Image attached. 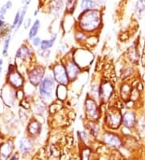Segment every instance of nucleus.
Listing matches in <instances>:
<instances>
[{
    "mask_svg": "<svg viewBox=\"0 0 145 160\" xmlns=\"http://www.w3.org/2000/svg\"><path fill=\"white\" fill-rule=\"evenodd\" d=\"M74 28L89 35H99L103 28V9L81 12L76 19Z\"/></svg>",
    "mask_w": 145,
    "mask_h": 160,
    "instance_id": "f257e3e1",
    "label": "nucleus"
},
{
    "mask_svg": "<svg viewBox=\"0 0 145 160\" xmlns=\"http://www.w3.org/2000/svg\"><path fill=\"white\" fill-rule=\"evenodd\" d=\"M57 83L52 75V73L48 68L45 78L36 88V95L41 100L49 105L56 100V89Z\"/></svg>",
    "mask_w": 145,
    "mask_h": 160,
    "instance_id": "f03ea898",
    "label": "nucleus"
},
{
    "mask_svg": "<svg viewBox=\"0 0 145 160\" xmlns=\"http://www.w3.org/2000/svg\"><path fill=\"white\" fill-rule=\"evenodd\" d=\"M36 62L35 49L31 46L28 41L23 42L19 45L15 54V64L16 67L19 70L20 67H23L25 71L30 65Z\"/></svg>",
    "mask_w": 145,
    "mask_h": 160,
    "instance_id": "7ed1b4c3",
    "label": "nucleus"
},
{
    "mask_svg": "<svg viewBox=\"0 0 145 160\" xmlns=\"http://www.w3.org/2000/svg\"><path fill=\"white\" fill-rule=\"evenodd\" d=\"M72 58L82 70V71H89L95 60V55L92 49H87L85 47L77 46L72 48Z\"/></svg>",
    "mask_w": 145,
    "mask_h": 160,
    "instance_id": "20e7f679",
    "label": "nucleus"
},
{
    "mask_svg": "<svg viewBox=\"0 0 145 160\" xmlns=\"http://www.w3.org/2000/svg\"><path fill=\"white\" fill-rule=\"evenodd\" d=\"M101 121L104 129L118 130L122 125V112L118 106H110L105 109Z\"/></svg>",
    "mask_w": 145,
    "mask_h": 160,
    "instance_id": "39448f33",
    "label": "nucleus"
},
{
    "mask_svg": "<svg viewBox=\"0 0 145 160\" xmlns=\"http://www.w3.org/2000/svg\"><path fill=\"white\" fill-rule=\"evenodd\" d=\"M83 112L86 121H101L103 118V106L98 101L85 95L83 103Z\"/></svg>",
    "mask_w": 145,
    "mask_h": 160,
    "instance_id": "423d86ee",
    "label": "nucleus"
},
{
    "mask_svg": "<svg viewBox=\"0 0 145 160\" xmlns=\"http://www.w3.org/2000/svg\"><path fill=\"white\" fill-rule=\"evenodd\" d=\"M5 80L6 83L15 88L16 90L23 89L27 82L24 74L18 69L15 62L8 65Z\"/></svg>",
    "mask_w": 145,
    "mask_h": 160,
    "instance_id": "0eeeda50",
    "label": "nucleus"
},
{
    "mask_svg": "<svg viewBox=\"0 0 145 160\" xmlns=\"http://www.w3.org/2000/svg\"><path fill=\"white\" fill-rule=\"evenodd\" d=\"M47 70H48V67L46 66L41 64L37 62L30 65L24 71V75H25L27 82L31 84L35 88H37L43 78H45Z\"/></svg>",
    "mask_w": 145,
    "mask_h": 160,
    "instance_id": "6e6552de",
    "label": "nucleus"
},
{
    "mask_svg": "<svg viewBox=\"0 0 145 160\" xmlns=\"http://www.w3.org/2000/svg\"><path fill=\"white\" fill-rule=\"evenodd\" d=\"M115 88L113 80L105 76L101 77L99 83V103L100 105L106 106L112 100Z\"/></svg>",
    "mask_w": 145,
    "mask_h": 160,
    "instance_id": "1a4fd4ad",
    "label": "nucleus"
},
{
    "mask_svg": "<svg viewBox=\"0 0 145 160\" xmlns=\"http://www.w3.org/2000/svg\"><path fill=\"white\" fill-rule=\"evenodd\" d=\"M49 70L52 73V75L57 84L65 85V86L70 87V81L66 73L65 67L61 59L57 58L55 61H52V62L48 67Z\"/></svg>",
    "mask_w": 145,
    "mask_h": 160,
    "instance_id": "9d476101",
    "label": "nucleus"
},
{
    "mask_svg": "<svg viewBox=\"0 0 145 160\" xmlns=\"http://www.w3.org/2000/svg\"><path fill=\"white\" fill-rule=\"evenodd\" d=\"M0 99L3 105L8 109H12L19 104L16 99V90L6 82H4L0 90Z\"/></svg>",
    "mask_w": 145,
    "mask_h": 160,
    "instance_id": "9b49d317",
    "label": "nucleus"
},
{
    "mask_svg": "<svg viewBox=\"0 0 145 160\" xmlns=\"http://www.w3.org/2000/svg\"><path fill=\"white\" fill-rule=\"evenodd\" d=\"M61 60L64 63L65 67L66 73H67V75L70 81V83L75 82L76 80L81 76V74H82L83 71L74 61V59L72 58L71 51L67 55H65L64 58H62Z\"/></svg>",
    "mask_w": 145,
    "mask_h": 160,
    "instance_id": "f8f14e48",
    "label": "nucleus"
},
{
    "mask_svg": "<svg viewBox=\"0 0 145 160\" xmlns=\"http://www.w3.org/2000/svg\"><path fill=\"white\" fill-rule=\"evenodd\" d=\"M43 3V2H42ZM65 0H48V2L43 4L46 8L45 12L54 19H58L65 13Z\"/></svg>",
    "mask_w": 145,
    "mask_h": 160,
    "instance_id": "ddd939ff",
    "label": "nucleus"
},
{
    "mask_svg": "<svg viewBox=\"0 0 145 160\" xmlns=\"http://www.w3.org/2000/svg\"><path fill=\"white\" fill-rule=\"evenodd\" d=\"M31 112L32 116L38 118H45L47 119V117L49 116L48 113V105L45 102L41 100L38 96H36L34 99L31 100Z\"/></svg>",
    "mask_w": 145,
    "mask_h": 160,
    "instance_id": "4468645a",
    "label": "nucleus"
},
{
    "mask_svg": "<svg viewBox=\"0 0 145 160\" xmlns=\"http://www.w3.org/2000/svg\"><path fill=\"white\" fill-rule=\"evenodd\" d=\"M100 139L106 146L113 148H119L122 147L123 141L118 133L112 130L104 129L101 134Z\"/></svg>",
    "mask_w": 145,
    "mask_h": 160,
    "instance_id": "2eb2a0df",
    "label": "nucleus"
},
{
    "mask_svg": "<svg viewBox=\"0 0 145 160\" xmlns=\"http://www.w3.org/2000/svg\"><path fill=\"white\" fill-rule=\"evenodd\" d=\"M43 125H44V124L39 121L36 117L31 116V118L28 120V121L26 124V135L34 139L36 138H38L41 134Z\"/></svg>",
    "mask_w": 145,
    "mask_h": 160,
    "instance_id": "dca6fc26",
    "label": "nucleus"
},
{
    "mask_svg": "<svg viewBox=\"0 0 145 160\" xmlns=\"http://www.w3.org/2000/svg\"><path fill=\"white\" fill-rule=\"evenodd\" d=\"M85 129L89 132V134L94 139L100 138L101 134L104 130L102 124V121H86L85 120L84 122Z\"/></svg>",
    "mask_w": 145,
    "mask_h": 160,
    "instance_id": "f3484780",
    "label": "nucleus"
},
{
    "mask_svg": "<svg viewBox=\"0 0 145 160\" xmlns=\"http://www.w3.org/2000/svg\"><path fill=\"white\" fill-rule=\"evenodd\" d=\"M34 150V138L27 135L23 136L19 140V151L22 155H27Z\"/></svg>",
    "mask_w": 145,
    "mask_h": 160,
    "instance_id": "a211bd4d",
    "label": "nucleus"
},
{
    "mask_svg": "<svg viewBox=\"0 0 145 160\" xmlns=\"http://www.w3.org/2000/svg\"><path fill=\"white\" fill-rule=\"evenodd\" d=\"M15 145L12 139H7L0 144V160H9L13 154Z\"/></svg>",
    "mask_w": 145,
    "mask_h": 160,
    "instance_id": "6ab92c4d",
    "label": "nucleus"
},
{
    "mask_svg": "<svg viewBox=\"0 0 145 160\" xmlns=\"http://www.w3.org/2000/svg\"><path fill=\"white\" fill-rule=\"evenodd\" d=\"M136 114L134 111L131 109L126 110L122 112V125L127 129H133L136 124Z\"/></svg>",
    "mask_w": 145,
    "mask_h": 160,
    "instance_id": "aec40b11",
    "label": "nucleus"
},
{
    "mask_svg": "<svg viewBox=\"0 0 145 160\" xmlns=\"http://www.w3.org/2000/svg\"><path fill=\"white\" fill-rule=\"evenodd\" d=\"M101 77L100 78H98V77H96V75H94L92 78L90 83H89V89H88V92H87L86 94V96H89V97H91L92 99H94V100H95L98 102H99V83H100Z\"/></svg>",
    "mask_w": 145,
    "mask_h": 160,
    "instance_id": "412c9836",
    "label": "nucleus"
},
{
    "mask_svg": "<svg viewBox=\"0 0 145 160\" xmlns=\"http://www.w3.org/2000/svg\"><path fill=\"white\" fill-rule=\"evenodd\" d=\"M69 93H70V88H69V87L57 84V87H56V100L64 103L65 102L67 101L68 98H69Z\"/></svg>",
    "mask_w": 145,
    "mask_h": 160,
    "instance_id": "4be33fe9",
    "label": "nucleus"
},
{
    "mask_svg": "<svg viewBox=\"0 0 145 160\" xmlns=\"http://www.w3.org/2000/svg\"><path fill=\"white\" fill-rule=\"evenodd\" d=\"M58 38V33L57 32H53L51 34V37L48 39H43L41 41V43L39 49L41 50H48V49H52V48L54 46L55 43H56V40Z\"/></svg>",
    "mask_w": 145,
    "mask_h": 160,
    "instance_id": "5701e85b",
    "label": "nucleus"
},
{
    "mask_svg": "<svg viewBox=\"0 0 145 160\" xmlns=\"http://www.w3.org/2000/svg\"><path fill=\"white\" fill-rule=\"evenodd\" d=\"M80 12L85 11L95 10V9H103L97 3L95 0H81L79 2Z\"/></svg>",
    "mask_w": 145,
    "mask_h": 160,
    "instance_id": "b1692460",
    "label": "nucleus"
},
{
    "mask_svg": "<svg viewBox=\"0 0 145 160\" xmlns=\"http://www.w3.org/2000/svg\"><path fill=\"white\" fill-rule=\"evenodd\" d=\"M89 37V34H87L85 32L77 29L74 28V39L78 46L84 47L87 38Z\"/></svg>",
    "mask_w": 145,
    "mask_h": 160,
    "instance_id": "393cba45",
    "label": "nucleus"
},
{
    "mask_svg": "<svg viewBox=\"0 0 145 160\" xmlns=\"http://www.w3.org/2000/svg\"><path fill=\"white\" fill-rule=\"evenodd\" d=\"M132 88L128 83H123L119 88V96L124 102H127L130 100L131 94H132Z\"/></svg>",
    "mask_w": 145,
    "mask_h": 160,
    "instance_id": "a878e982",
    "label": "nucleus"
},
{
    "mask_svg": "<svg viewBox=\"0 0 145 160\" xmlns=\"http://www.w3.org/2000/svg\"><path fill=\"white\" fill-rule=\"evenodd\" d=\"M41 20L36 19V20H34V22L31 24V28H29L28 34H27V41H31L32 38L37 37L38 36L39 32L41 30Z\"/></svg>",
    "mask_w": 145,
    "mask_h": 160,
    "instance_id": "bb28decb",
    "label": "nucleus"
},
{
    "mask_svg": "<svg viewBox=\"0 0 145 160\" xmlns=\"http://www.w3.org/2000/svg\"><path fill=\"white\" fill-rule=\"evenodd\" d=\"M78 0H66L65 4V15L74 16V12L77 9Z\"/></svg>",
    "mask_w": 145,
    "mask_h": 160,
    "instance_id": "cd10ccee",
    "label": "nucleus"
},
{
    "mask_svg": "<svg viewBox=\"0 0 145 160\" xmlns=\"http://www.w3.org/2000/svg\"><path fill=\"white\" fill-rule=\"evenodd\" d=\"M12 33L7 34V36L3 37L2 39V56L6 58L8 56V52H9L10 45H11V41H12Z\"/></svg>",
    "mask_w": 145,
    "mask_h": 160,
    "instance_id": "c85d7f7f",
    "label": "nucleus"
},
{
    "mask_svg": "<svg viewBox=\"0 0 145 160\" xmlns=\"http://www.w3.org/2000/svg\"><path fill=\"white\" fill-rule=\"evenodd\" d=\"M128 56L131 62L135 63L138 62V60H139V52H138L137 46L135 44H133L132 46L129 47L128 50Z\"/></svg>",
    "mask_w": 145,
    "mask_h": 160,
    "instance_id": "c756f323",
    "label": "nucleus"
},
{
    "mask_svg": "<svg viewBox=\"0 0 145 160\" xmlns=\"http://www.w3.org/2000/svg\"><path fill=\"white\" fill-rule=\"evenodd\" d=\"M32 116L31 111H28V110L23 109L22 108H19V111H18V117H19V121L21 122L22 124H27V122L28 121V120L30 119Z\"/></svg>",
    "mask_w": 145,
    "mask_h": 160,
    "instance_id": "7c9ffc66",
    "label": "nucleus"
},
{
    "mask_svg": "<svg viewBox=\"0 0 145 160\" xmlns=\"http://www.w3.org/2000/svg\"><path fill=\"white\" fill-rule=\"evenodd\" d=\"M36 59L38 58L41 59L42 62L41 64L44 65V62H48L51 59L52 57V51L51 49H48V50H41V49H37L36 51Z\"/></svg>",
    "mask_w": 145,
    "mask_h": 160,
    "instance_id": "2f4dec72",
    "label": "nucleus"
},
{
    "mask_svg": "<svg viewBox=\"0 0 145 160\" xmlns=\"http://www.w3.org/2000/svg\"><path fill=\"white\" fill-rule=\"evenodd\" d=\"M77 137L81 142H83L85 145L89 144V142H90L92 141V138H94L86 129L77 131Z\"/></svg>",
    "mask_w": 145,
    "mask_h": 160,
    "instance_id": "473e14b6",
    "label": "nucleus"
},
{
    "mask_svg": "<svg viewBox=\"0 0 145 160\" xmlns=\"http://www.w3.org/2000/svg\"><path fill=\"white\" fill-rule=\"evenodd\" d=\"M145 12V0H137L135 6V15L138 19H141Z\"/></svg>",
    "mask_w": 145,
    "mask_h": 160,
    "instance_id": "72a5a7b5",
    "label": "nucleus"
},
{
    "mask_svg": "<svg viewBox=\"0 0 145 160\" xmlns=\"http://www.w3.org/2000/svg\"><path fill=\"white\" fill-rule=\"evenodd\" d=\"M99 42V35H89L84 47L92 49L98 45Z\"/></svg>",
    "mask_w": 145,
    "mask_h": 160,
    "instance_id": "f704fd0d",
    "label": "nucleus"
},
{
    "mask_svg": "<svg viewBox=\"0 0 145 160\" xmlns=\"http://www.w3.org/2000/svg\"><path fill=\"white\" fill-rule=\"evenodd\" d=\"M71 48L69 47V45H67V43H60V45H58L57 48V57L58 58L61 59L62 58H64L65 55H67L68 53H70L71 51Z\"/></svg>",
    "mask_w": 145,
    "mask_h": 160,
    "instance_id": "c9c22d12",
    "label": "nucleus"
},
{
    "mask_svg": "<svg viewBox=\"0 0 145 160\" xmlns=\"http://www.w3.org/2000/svg\"><path fill=\"white\" fill-rule=\"evenodd\" d=\"M27 9H28V6H27V5H25V4L23 5V8H22V9H20V15H19V23H18L17 27H16V28L15 29V31H14V33L15 34H16V32L19 31V28H20V27L23 25V21H24V20H25V16H26V14H27Z\"/></svg>",
    "mask_w": 145,
    "mask_h": 160,
    "instance_id": "e433bc0d",
    "label": "nucleus"
},
{
    "mask_svg": "<svg viewBox=\"0 0 145 160\" xmlns=\"http://www.w3.org/2000/svg\"><path fill=\"white\" fill-rule=\"evenodd\" d=\"M13 6V3L11 0L7 1L6 3L3 4L1 8H0V19L5 20V16H6L7 11L11 10Z\"/></svg>",
    "mask_w": 145,
    "mask_h": 160,
    "instance_id": "4c0bfd02",
    "label": "nucleus"
},
{
    "mask_svg": "<svg viewBox=\"0 0 145 160\" xmlns=\"http://www.w3.org/2000/svg\"><path fill=\"white\" fill-rule=\"evenodd\" d=\"M132 72H133V69L129 66L127 67H123L121 70V73H120V78L122 80H125L132 75Z\"/></svg>",
    "mask_w": 145,
    "mask_h": 160,
    "instance_id": "58836bf2",
    "label": "nucleus"
},
{
    "mask_svg": "<svg viewBox=\"0 0 145 160\" xmlns=\"http://www.w3.org/2000/svg\"><path fill=\"white\" fill-rule=\"evenodd\" d=\"M138 129L139 133H145V118L141 117L136 120L135 126Z\"/></svg>",
    "mask_w": 145,
    "mask_h": 160,
    "instance_id": "ea45409f",
    "label": "nucleus"
},
{
    "mask_svg": "<svg viewBox=\"0 0 145 160\" xmlns=\"http://www.w3.org/2000/svg\"><path fill=\"white\" fill-rule=\"evenodd\" d=\"M81 160H93L91 158V150L88 147H85L81 150Z\"/></svg>",
    "mask_w": 145,
    "mask_h": 160,
    "instance_id": "a19ab883",
    "label": "nucleus"
},
{
    "mask_svg": "<svg viewBox=\"0 0 145 160\" xmlns=\"http://www.w3.org/2000/svg\"><path fill=\"white\" fill-rule=\"evenodd\" d=\"M41 41H42V39H41V37H39V36H37V37L32 38L31 41H28L30 42L31 45L34 48V49H39V47H40V45H41Z\"/></svg>",
    "mask_w": 145,
    "mask_h": 160,
    "instance_id": "79ce46f5",
    "label": "nucleus"
},
{
    "mask_svg": "<svg viewBox=\"0 0 145 160\" xmlns=\"http://www.w3.org/2000/svg\"><path fill=\"white\" fill-rule=\"evenodd\" d=\"M19 15H20V9H19V11H17V12H16V14L15 15V17H14V19H13V21H12V24H11L12 32L15 31V29H16V27H17L18 23H19Z\"/></svg>",
    "mask_w": 145,
    "mask_h": 160,
    "instance_id": "37998d69",
    "label": "nucleus"
},
{
    "mask_svg": "<svg viewBox=\"0 0 145 160\" xmlns=\"http://www.w3.org/2000/svg\"><path fill=\"white\" fill-rule=\"evenodd\" d=\"M25 98L26 95L23 89H18V90H16V99H17L18 102L24 100Z\"/></svg>",
    "mask_w": 145,
    "mask_h": 160,
    "instance_id": "c03bdc74",
    "label": "nucleus"
},
{
    "mask_svg": "<svg viewBox=\"0 0 145 160\" xmlns=\"http://www.w3.org/2000/svg\"><path fill=\"white\" fill-rule=\"evenodd\" d=\"M31 24H32V20H31V18L28 17L27 19L24 20L23 23V29L24 30H27L29 29L30 28H31Z\"/></svg>",
    "mask_w": 145,
    "mask_h": 160,
    "instance_id": "a18cd8bd",
    "label": "nucleus"
},
{
    "mask_svg": "<svg viewBox=\"0 0 145 160\" xmlns=\"http://www.w3.org/2000/svg\"><path fill=\"white\" fill-rule=\"evenodd\" d=\"M19 152H16L15 153V154H13L9 158V160H19Z\"/></svg>",
    "mask_w": 145,
    "mask_h": 160,
    "instance_id": "49530a36",
    "label": "nucleus"
},
{
    "mask_svg": "<svg viewBox=\"0 0 145 160\" xmlns=\"http://www.w3.org/2000/svg\"><path fill=\"white\" fill-rule=\"evenodd\" d=\"M3 65H4V61L2 58H0V77L2 74V70H3Z\"/></svg>",
    "mask_w": 145,
    "mask_h": 160,
    "instance_id": "de8ad7c7",
    "label": "nucleus"
},
{
    "mask_svg": "<svg viewBox=\"0 0 145 160\" xmlns=\"http://www.w3.org/2000/svg\"><path fill=\"white\" fill-rule=\"evenodd\" d=\"M95 1H96L97 3L99 4L101 8H104V6H105V4H106V0H95Z\"/></svg>",
    "mask_w": 145,
    "mask_h": 160,
    "instance_id": "09e8293b",
    "label": "nucleus"
},
{
    "mask_svg": "<svg viewBox=\"0 0 145 160\" xmlns=\"http://www.w3.org/2000/svg\"><path fill=\"white\" fill-rule=\"evenodd\" d=\"M21 2H22V3L23 4V5L25 4V5H27V6H29V4L31 3V0H21Z\"/></svg>",
    "mask_w": 145,
    "mask_h": 160,
    "instance_id": "8fccbe9b",
    "label": "nucleus"
},
{
    "mask_svg": "<svg viewBox=\"0 0 145 160\" xmlns=\"http://www.w3.org/2000/svg\"><path fill=\"white\" fill-rule=\"evenodd\" d=\"M1 41H2V38L0 37V45H1Z\"/></svg>",
    "mask_w": 145,
    "mask_h": 160,
    "instance_id": "3c124183",
    "label": "nucleus"
}]
</instances>
